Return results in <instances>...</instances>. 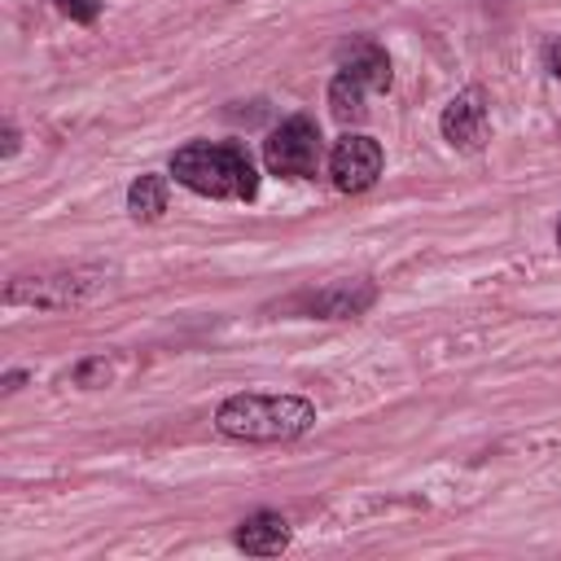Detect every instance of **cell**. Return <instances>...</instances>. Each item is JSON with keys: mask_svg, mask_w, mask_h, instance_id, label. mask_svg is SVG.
<instances>
[{"mask_svg": "<svg viewBox=\"0 0 561 561\" xmlns=\"http://www.w3.org/2000/svg\"><path fill=\"white\" fill-rule=\"evenodd\" d=\"M316 425V408L298 394H232L215 412V430L245 443H289Z\"/></svg>", "mask_w": 561, "mask_h": 561, "instance_id": "6da1fadb", "label": "cell"}, {"mask_svg": "<svg viewBox=\"0 0 561 561\" xmlns=\"http://www.w3.org/2000/svg\"><path fill=\"white\" fill-rule=\"evenodd\" d=\"M171 175L202 193V197H237L250 202L259 193V175L254 162L241 145H210V140H193L184 149H175L171 158Z\"/></svg>", "mask_w": 561, "mask_h": 561, "instance_id": "7a4b0ae2", "label": "cell"}, {"mask_svg": "<svg viewBox=\"0 0 561 561\" xmlns=\"http://www.w3.org/2000/svg\"><path fill=\"white\" fill-rule=\"evenodd\" d=\"M263 162L272 175L285 180H311L320 167V127L307 114L285 118L267 140H263Z\"/></svg>", "mask_w": 561, "mask_h": 561, "instance_id": "3957f363", "label": "cell"}, {"mask_svg": "<svg viewBox=\"0 0 561 561\" xmlns=\"http://www.w3.org/2000/svg\"><path fill=\"white\" fill-rule=\"evenodd\" d=\"M329 175H333V188L342 193H364L377 184L381 175V145L373 136H359V131H346L333 153H329Z\"/></svg>", "mask_w": 561, "mask_h": 561, "instance_id": "277c9868", "label": "cell"}, {"mask_svg": "<svg viewBox=\"0 0 561 561\" xmlns=\"http://www.w3.org/2000/svg\"><path fill=\"white\" fill-rule=\"evenodd\" d=\"M96 280H83V272H61V276H13L4 298L9 307H39V311H57V307H75L83 302V294L92 289Z\"/></svg>", "mask_w": 561, "mask_h": 561, "instance_id": "5b68a950", "label": "cell"}, {"mask_svg": "<svg viewBox=\"0 0 561 561\" xmlns=\"http://www.w3.org/2000/svg\"><path fill=\"white\" fill-rule=\"evenodd\" d=\"M438 127H443V140L451 149L478 153L486 145V101H482V92L478 88H465L460 96H451L447 110H443V118H438Z\"/></svg>", "mask_w": 561, "mask_h": 561, "instance_id": "8992f818", "label": "cell"}, {"mask_svg": "<svg viewBox=\"0 0 561 561\" xmlns=\"http://www.w3.org/2000/svg\"><path fill=\"white\" fill-rule=\"evenodd\" d=\"M373 298H377V289L368 280H333L320 294H311L307 307L320 320H351V316H364L373 307Z\"/></svg>", "mask_w": 561, "mask_h": 561, "instance_id": "52a82bcc", "label": "cell"}, {"mask_svg": "<svg viewBox=\"0 0 561 561\" xmlns=\"http://www.w3.org/2000/svg\"><path fill=\"white\" fill-rule=\"evenodd\" d=\"M237 548L250 552V557H276L289 548V522L280 513H254L237 526Z\"/></svg>", "mask_w": 561, "mask_h": 561, "instance_id": "ba28073f", "label": "cell"}, {"mask_svg": "<svg viewBox=\"0 0 561 561\" xmlns=\"http://www.w3.org/2000/svg\"><path fill=\"white\" fill-rule=\"evenodd\" d=\"M342 75L359 79L368 92H386V88H390V57H386V48H377L373 39H359V44H351V48L342 53Z\"/></svg>", "mask_w": 561, "mask_h": 561, "instance_id": "9c48e42d", "label": "cell"}, {"mask_svg": "<svg viewBox=\"0 0 561 561\" xmlns=\"http://www.w3.org/2000/svg\"><path fill=\"white\" fill-rule=\"evenodd\" d=\"M167 193H171L167 175H140V180L127 188V210H131V219L153 224V219L167 210Z\"/></svg>", "mask_w": 561, "mask_h": 561, "instance_id": "30bf717a", "label": "cell"}, {"mask_svg": "<svg viewBox=\"0 0 561 561\" xmlns=\"http://www.w3.org/2000/svg\"><path fill=\"white\" fill-rule=\"evenodd\" d=\"M364 83L359 79H351V75H337L333 83H329V110H333V118L342 123V127H351V123H364Z\"/></svg>", "mask_w": 561, "mask_h": 561, "instance_id": "8fae6325", "label": "cell"}, {"mask_svg": "<svg viewBox=\"0 0 561 561\" xmlns=\"http://www.w3.org/2000/svg\"><path fill=\"white\" fill-rule=\"evenodd\" d=\"M57 9L66 18H75V22H92L101 13V0H57Z\"/></svg>", "mask_w": 561, "mask_h": 561, "instance_id": "7c38bea8", "label": "cell"}, {"mask_svg": "<svg viewBox=\"0 0 561 561\" xmlns=\"http://www.w3.org/2000/svg\"><path fill=\"white\" fill-rule=\"evenodd\" d=\"M552 75H557V79H561V39H557V44H552Z\"/></svg>", "mask_w": 561, "mask_h": 561, "instance_id": "4fadbf2b", "label": "cell"}, {"mask_svg": "<svg viewBox=\"0 0 561 561\" xmlns=\"http://www.w3.org/2000/svg\"><path fill=\"white\" fill-rule=\"evenodd\" d=\"M557 245H561V228H557Z\"/></svg>", "mask_w": 561, "mask_h": 561, "instance_id": "5bb4252c", "label": "cell"}]
</instances>
